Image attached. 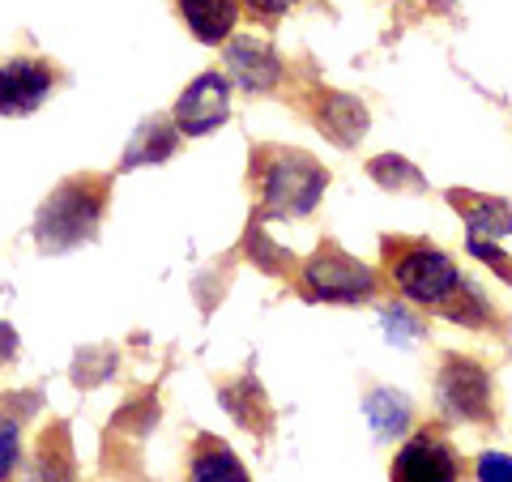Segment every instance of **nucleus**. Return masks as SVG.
Instances as JSON below:
<instances>
[{
  "instance_id": "obj_8",
  "label": "nucleus",
  "mask_w": 512,
  "mask_h": 482,
  "mask_svg": "<svg viewBox=\"0 0 512 482\" xmlns=\"http://www.w3.org/2000/svg\"><path fill=\"white\" fill-rule=\"evenodd\" d=\"M180 137H210L231 120V77L222 69H205L180 90L171 107Z\"/></svg>"
},
{
  "instance_id": "obj_17",
  "label": "nucleus",
  "mask_w": 512,
  "mask_h": 482,
  "mask_svg": "<svg viewBox=\"0 0 512 482\" xmlns=\"http://www.w3.org/2000/svg\"><path fill=\"white\" fill-rule=\"evenodd\" d=\"M175 150H180V128H175V120H167V116H154L133 133V141H128V150H124L116 171H133V167H146V163H167Z\"/></svg>"
},
{
  "instance_id": "obj_19",
  "label": "nucleus",
  "mask_w": 512,
  "mask_h": 482,
  "mask_svg": "<svg viewBox=\"0 0 512 482\" xmlns=\"http://www.w3.org/2000/svg\"><path fill=\"white\" fill-rule=\"evenodd\" d=\"M367 175L389 192H423L427 188V175L414 163H406V158H397V154H376L372 163H367Z\"/></svg>"
},
{
  "instance_id": "obj_7",
  "label": "nucleus",
  "mask_w": 512,
  "mask_h": 482,
  "mask_svg": "<svg viewBox=\"0 0 512 482\" xmlns=\"http://www.w3.org/2000/svg\"><path fill=\"white\" fill-rule=\"evenodd\" d=\"M299 111L312 120L316 133H325L338 150H355L367 137V124H372V111H367V103L359 94L333 90L325 82H303Z\"/></svg>"
},
{
  "instance_id": "obj_21",
  "label": "nucleus",
  "mask_w": 512,
  "mask_h": 482,
  "mask_svg": "<svg viewBox=\"0 0 512 482\" xmlns=\"http://www.w3.org/2000/svg\"><path fill=\"white\" fill-rule=\"evenodd\" d=\"M466 252L474 256V261H483V265H487L500 282H508V286H512V252H504L500 244H491V239H478V235H470Z\"/></svg>"
},
{
  "instance_id": "obj_10",
  "label": "nucleus",
  "mask_w": 512,
  "mask_h": 482,
  "mask_svg": "<svg viewBox=\"0 0 512 482\" xmlns=\"http://www.w3.org/2000/svg\"><path fill=\"white\" fill-rule=\"evenodd\" d=\"M60 64L43 56H13L0 64V116H30L60 86Z\"/></svg>"
},
{
  "instance_id": "obj_1",
  "label": "nucleus",
  "mask_w": 512,
  "mask_h": 482,
  "mask_svg": "<svg viewBox=\"0 0 512 482\" xmlns=\"http://www.w3.org/2000/svg\"><path fill=\"white\" fill-rule=\"evenodd\" d=\"M380 273L397 295L431 316H444L474 333H508L504 312L478 282L461 273L457 256L419 235H380Z\"/></svg>"
},
{
  "instance_id": "obj_25",
  "label": "nucleus",
  "mask_w": 512,
  "mask_h": 482,
  "mask_svg": "<svg viewBox=\"0 0 512 482\" xmlns=\"http://www.w3.org/2000/svg\"><path fill=\"white\" fill-rule=\"evenodd\" d=\"M13 355H18V333H13L5 320H0V367L13 363Z\"/></svg>"
},
{
  "instance_id": "obj_12",
  "label": "nucleus",
  "mask_w": 512,
  "mask_h": 482,
  "mask_svg": "<svg viewBox=\"0 0 512 482\" xmlns=\"http://www.w3.org/2000/svg\"><path fill=\"white\" fill-rule=\"evenodd\" d=\"M171 5H175V18L188 26V35L210 47L227 43L235 35L239 18H244L239 0H171Z\"/></svg>"
},
{
  "instance_id": "obj_23",
  "label": "nucleus",
  "mask_w": 512,
  "mask_h": 482,
  "mask_svg": "<svg viewBox=\"0 0 512 482\" xmlns=\"http://www.w3.org/2000/svg\"><path fill=\"white\" fill-rule=\"evenodd\" d=\"M474 478L478 482H512V457L487 448V453L474 457Z\"/></svg>"
},
{
  "instance_id": "obj_11",
  "label": "nucleus",
  "mask_w": 512,
  "mask_h": 482,
  "mask_svg": "<svg viewBox=\"0 0 512 482\" xmlns=\"http://www.w3.org/2000/svg\"><path fill=\"white\" fill-rule=\"evenodd\" d=\"M444 201L457 210V218L470 227L478 239H508L512 235V201L508 197H491V192H474V188H448Z\"/></svg>"
},
{
  "instance_id": "obj_16",
  "label": "nucleus",
  "mask_w": 512,
  "mask_h": 482,
  "mask_svg": "<svg viewBox=\"0 0 512 482\" xmlns=\"http://www.w3.org/2000/svg\"><path fill=\"white\" fill-rule=\"evenodd\" d=\"M30 482H77V453L69 423H47L30 457Z\"/></svg>"
},
{
  "instance_id": "obj_15",
  "label": "nucleus",
  "mask_w": 512,
  "mask_h": 482,
  "mask_svg": "<svg viewBox=\"0 0 512 482\" xmlns=\"http://www.w3.org/2000/svg\"><path fill=\"white\" fill-rule=\"evenodd\" d=\"M39 410V393H0V482L18 478L26 423Z\"/></svg>"
},
{
  "instance_id": "obj_13",
  "label": "nucleus",
  "mask_w": 512,
  "mask_h": 482,
  "mask_svg": "<svg viewBox=\"0 0 512 482\" xmlns=\"http://www.w3.org/2000/svg\"><path fill=\"white\" fill-rule=\"evenodd\" d=\"M218 397H222V406L231 410V419L239 427L269 440V431H274V406H269V397H265L261 384H256V376L239 372V376L218 380Z\"/></svg>"
},
{
  "instance_id": "obj_22",
  "label": "nucleus",
  "mask_w": 512,
  "mask_h": 482,
  "mask_svg": "<svg viewBox=\"0 0 512 482\" xmlns=\"http://www.w3.org/2000/svg\"><path fill=\"white\" fill-rule=\"evenodd\" d=\"M239 5H244V13L256 26H278L286 13L303 5V0H239Z\"/></svg>"
},
{
  "instance_id": "obj_6",
  "label": "nucleus",
  "mask_w": 512,
  "mask_h": 482,
  "mask_svg": "<svg viewBox=\"0 0 512 482\" xmlns=\"http://www.w3.org/2000/svg\"><path fill=\"white\" fill-rule=\"evenodd\" d=\"M466 457L440 423L414 427L389 461V482H466Z\"/></svg>"
},
{
  "instance_id": "obj_18",
  "label": "nucleus",
  "mask_w": 512,
  "mask_h": 482,
  "mask_svg": "<svg viewBox=\"0 0 512 482\" xmlns=\"http://www.w3.org/2000/svg\"><path fill=\"white\" fill-rule=\"evenodd\" d=\"M410 397L393 393V389H372L367 393V423H372L376 440H402L410 436Z\"/></svg>"
},
{
  "instance_id": "obj_2",
  "label": "nucleus",
  "mask_w": 512,
  "mask_h": 482,
  "mask_svg": "<svg viewBox=\"0 0 512 482\" xmlns=\"http://www.w3.org/2000/svg\"><path fill=\"white\" fill-rule=\"evenodd\" d=\"M252 222H291L312 218L329 188V171L316 154L282 141H256L248 150Z\"/></svg>"
},
{
  "instance_id": "obj_20",
  "label": "nucleus",
  "mask_w": 512,
  "mask_h": 482,
  "mask_svg": "<svg viewBox=\"0 0 512 482\" xmlns=\"http://www.w3.org/2000/svg\"><path fill=\"white\" fill-rule=\"evenodd\" d=\"M244 248H248V261H256L265 273H278V278H291V273L299 269V261L286 248H278L274 239H269L265 231H261V222H252L248 227V235H244Z\"/></svg>"
},
{
  "instance_id": "obj_9",
  "label": "nucleus",
  "mask_w": 512,
  "mask_h": 482,
  "mask_svg": "<svg viewBox=\"0 0 512 482\" xmlns=\"http://www.w3.org/2000/svg\"><path fill=\"white\" fill-rule=\"evenodd\" d=\"M222 73L231 77V86H239L244 94H274L291 69L286 60L274 52V43L265 35H231L222 43Z\"/></svg>"
},
{
  "instance_id": "obj_3",
  "label": "nucleus",
  "mask_w": 512,
  "mask_h": 482,
  "mask_svg": "<svg viewBox=\"0 0 512 482\" xmlns=\"http://www.w3.org/2000/svg\"><path fill=\"white\" fill-rule=\"evenodd\" d=\"M111 205V175L77 171L60 180L43 197L35 214V244L39 252H73L99 235Z\"/></svg>"
},
{
  "instance_id": "obj_5",
  "label": "nucleus",
  "mask_w": 512,
  "mask_h": 482,
  "mask_svg": "<svg viewBox=\"0 0 512 482\" xmlns=\"http://www.w3.org/2000/svg\"><path fill=\"white\" fill-rule=\"evenodd\" d=\"M436 406L444 419L491 427L500 419L495 410V376L478 355H461V350H444L436 367Z\"/></svg>"
},
{
  "instance_id": "obj_24",
  "label": "nucleus",
  "mask_w": 512,
  "mask_h": 482,
  "mask_svg": "<svg viewBox=\"0 0 512 482\" xmlns=\"http://www.w3.org/2000/svg\"><path fill=\"white\" fill-rule=\"evenodd\" d=\"M384 329H389V337H393V342H414V337H419L423 333V320L419 316H410L406 308H393V303H389V308H384Z\"/></svg>"
},
{
  "instance_id": "obj_4",
  "label": "nucleus",
  "mask_w": 512,
  "mask_h": 482,
  "mask_svg": "<svg viewBox=\"0 0 512 482\" xmlns=\"http://www.w3.org/2000/svg\"><path fill=\"white\" fill-rule=\"evenodd\" d=\"M295 278V295L308 303H333V308H359V303H376L384 282V273L363 265L359 256H350L338 239H320V244L303 256Z\"/></svg>"
},
{
  "instance_id": "obj_14",
  "label": "nucleus",
  "mask_w": 512,
  "mask_h": 482,
  "mask_svg": "<svg viewBox=\"0 0 512 482\" xmlns=\"http://www.w3.org/2000/svg\"><path fill=\"white\" fill-rule=\"evenodd\" d=\"M184 482H252L248 465L235 457V448L227 440L197 431L188 444V478Z\"/></svg>"
}]
</instances>
